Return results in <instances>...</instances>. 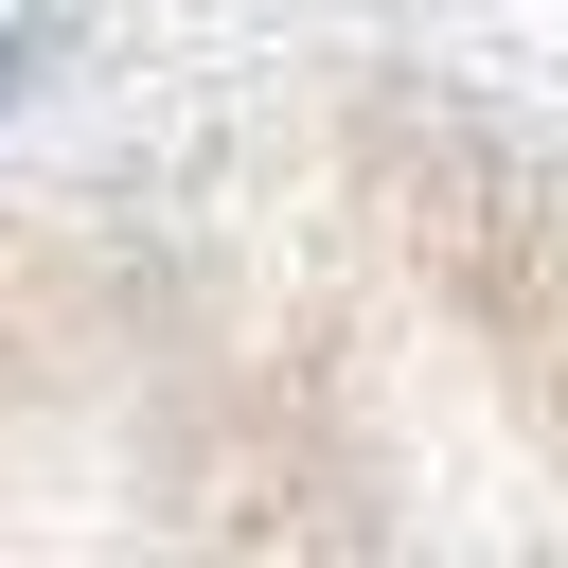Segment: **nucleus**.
Returning a JSON list of instances; mask_svg holds the SVG:
<instances>
[{
	"mask_svg": "<svg viewBox=\"0 0 568 568\" xmlns=\"http://www.w3.org/2000/svg\"><path fill=\"white\" fill-rule=\"evenodd\" d=\"M0 532H568V195L444 124L18 195Z\"/></svg>",
	"mask_w": 568,
	"mask_h": 568,
	"instance_id": "f257e3e1",
	"label": "nucleus"
}]
</instances>
